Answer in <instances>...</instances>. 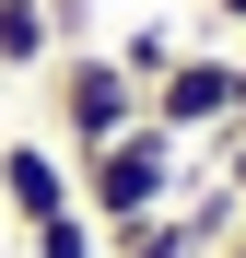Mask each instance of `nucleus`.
Listing matches in <instances>:
<instances>
[{"instance_id": "obj_3", "label": "nucleus", "mask_w": 246, "mask_h": 258, "mask_svg": "<svg viewBox=\"0 0 246 258\" xmlns=\"http://www.w3.org/2000/svg\"><path fill=\"white\" fill-rule=\"evenodd\" d=\"M152 129H176V141H211V129H234V47H176V71L141 94Z\"/></svg>"}, {"instance_id": "obj_8", "label": "nucleus", "mask_w": 246, "mask_h": 258, "mask_svg": "<svg viewBox=\"0 0 246 258\" xmlns=\"http://www.w3.org/2000/svg\"><path fill=\"white\" fill-rule=\"evenodd\" d=\"M106 246H117V258H199V246L176 235V211H141V223H117Z\"/></svg>"}, {"instance_id": "obj_10", "label": "nucleus", "mask_w": 246, "mask_h": 258, "mask_svg": "<svg viewBox=\"0 0 246 258\" xmlns=\"http://www.w3.org/2000/svg\"><path fill=\"white\" fill-rule=\"evenodd\" d=\"M211 24H223V35H246V0H211Z\"/></svg>"}, {"instance_id": "obj_12", "label": "nucleus", "mask_w": 246, "mask_h": 258, "mask_svg": "<svg viewBox=\"0 0 246 258\" xmlns=\"http://www.w3.org/2000/svg\"><path fill=\"white\" fill-rule=\"evenodd\" d=\"M211 258H246V223H234V235H223V246H211Z\"/></svg>"}, {"instance_id": "obj_1", "label": "nucleus", "mask_w": 246, "mask_h": 258, "mask_svg": "<svg viewBox=\"0 0 246 258\" xmlns=\"http://www.w3.org/2000/svg\"><path fill=\"white\" fill-rule=\"evenodd\" d=\"M176 188H188V141H176V129H152V117H141V129H117L106 153H82V164H70V200L94 211L106 235H117V223H141V211H164Z\"/></svg>"}, {"instance_id": "obj_11", "label": "nucleus", "mask_w": 246, "mask_h": 258, "mask_svg": "<svg viewBox=\"0 0 246 258\" xmlns=\"http://www.w3.org/2000/svg\"><path fill=\"white\" fill-rule=\"evenodd\" d=\"M234 129H246V47H234Z\"/></svg>"}, {"instance_id": "obj_5", "label": "nucleus", "mask_w": 246, "mask_h": 258, "mask_svg": "<svg viewBox=\"0 0 246 258\" xmlns=\"http://www.w3.org/2000/svg\"><path fill=\"white\" fill-rule=\"evenodd\" d=\"M59 59V35H47V12H35V0H0V82H35Z\"/></svg>"}, {"instance_id": "obj_7", "label": "nucleus", "mask_w": 246, "mask_h": 258, "mask_svg": "<svg viewBox=\"0 0 246 258\" xmlns=\"http://www.w3.org/2000/svg\"><path fill=\"white\" fill-rule=\"evenodd\" d=\"M24 246L35 258H106V223L94 211H59V223H24Z\"/></svg>"}, {"instance_id": "obj_4", "label": "nucleus", "mask_w": 246, "mask_h": 258, "mask_svg": "<svg viewBox=\"0 0 246 258\" xmlns=\"http://www.w3.org/2000/svg\"><path fill=\"white\" fill-rule=\"evenodd\" d=\"M0 200H12V223H59L70 211V153L59 141H0Z\"/></svg>"}, {"instance_id": "obj_6", "label": "nucleus", "mask_w": 246, "mask_h": 258, "mask_svg": "<svg viewBox=\"0 0 246 258\" xmlns=\"http://www.w3.org/2000/svg\"><path fill=\"white\" fill-rule=\"evenodd\" d=\"M176 47H188V35H176V24H129V35H117V47H106V59H117V71H129V82H141V94H152V82H164V71H176Z\"/></svg>"}, {"instance_id": "obj_2", "label": "nucleus", "mask_w": 246, "mask_h": 258, "mask_svg": "<svg viewBox=\"0 0 246 258\" xmlns=\"http://www.w3.org/2000/svg\"><path fill=\"white\" fill-rule=\"evenodd\" d=\"M35 82H47V117H59V141H70V164H82V153H106L117 129H141V82L117 71L106 47H59V59L35 71Z\"/></svg>"}, {"instance_id": "obj_9", "label": "nucleus", "mask_w": 246, "mask_h": 258, "mask_svg": "<svg viewBox=\"0 0 246 258\" xmlns=\"http://www.w3.org/2000/svg\"><path fill=\"white\" fill-rule=\"evenodd\" d=\"M35 12H47L59 47H94V0H35Z\"/></svg>"}]
</instances>
